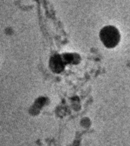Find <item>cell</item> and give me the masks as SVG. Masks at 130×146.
I'll list each match as a JSON object with an SVG mask.
<instances>
[{"label": "cell", "instance_id": "6da1fadb", "mask_svg": "<svg viewBox=\"0 0 130 146\" xmlns=\"http://www.w3.org/2000/svg\"><path fill=\"white\" fill-rule=\"evenodd\" d=\"M100 38L103 44L109 48H112L118 44L120 36L114 27H104L100 32Z\"/></svg>", "mask_w": 130, "mask_h": 146}]
</instances>
